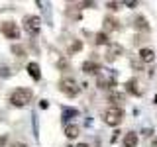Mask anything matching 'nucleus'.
Segmentation results:
<instances>
[{
    "instance_id": "423d86ee",
    "label": "nucleus",
    "mask_w": 157,
    "mask_h": 147,
    "mask_svg": "<svg viewBox=\"0 0 157 147\" xmlns=\"http://www.w3.org/2000/svg\"><path fill=\"white\" fill-rule=\"evenodd\" d=\"M126 92L132 96H141V86H140V81L137 78H130V81L126 82Z\"/></svg>"
},
{
    "instance_id": "6ab92c4d",
    "label": "nucleus",
    "mask_w": 157,
    "mask_h": 147,
    "mask_svg": "<svg viewBox=\"0 0 157 147\" xmlns=\"http://www.w3.org/2000/svg\"><path fill=\"white\" fill-rule=\"evenodd\" d=\"M106 6H108V8H110V10H112V12H116V10H120V8H122V4H120V2H108V4H106Z\"/></svg>"
},
{
    "instance_id": "aec40b11",
    "label": "nucleus",
    "mask_w": 157,
    "mask_h": 147,
    "mask_svg": "<svg viewBox=\"0 0 157 147\" xmlns=\"http://www.w3.org/2000/svg\"><path fill=\"white\" fill-rule=\"evenodd\" d=\"M12 147H28V145H26V143H20V141H16V143H14Z\"/></svg>"
},
{
    "instance_id": "9b49d317",
    "label": "nucleus",
    "mask_w": 157,
    "mask_h": 147,
    "mask_svg": "<svg viewBox=\"0 0 157 147\" xmlns=\"http://www.w3.org/2000/svg\"><path fill=\"white\" fill-rule=\"evenodd\" d=\"M114 29H120V22L118 20H114V18H104V33L106 32H114Z\"/></svg>"
},
{
    "instance_id": "a211bd4d",
    "label": "nucleus",
    "mask_w": 157,
    "mask_h": 147,
    "mask_svg": "<svg viewBox=\"0 0 157 147\" xmlns=\"http://www.w3.org/2000/svg\"><path fill=\"white\" fill-rule=\"evenodd\" d=\"M122 100H124V94H118V92L110 94V102H122Z\"/></svg>"
},
{
    "instance_id": "39448f33",
    "label": "nucleus",
    "mask_w": 157,
    "mask_h": 147,
    "mask_svg": "<svg viewBox=\"0 0 157 147\" xmlns=\"http://www.w3.org/2000/svg\"><path fill=\"white\" fill-rule=\"evenodd\" d=\"M0 32H2L4 37L8 39H20V28L16 22H12V20H6V22L0 24Z\"/></svg>"
},
{
    "instance_id": "9d476101",
    "label": "nucleus",
    "mask_w": 157,
    "mask_h": 147,
    "mask_svg": "<svg viewBox=\"0 0 157 147\" xmlns=\"http://www.w3.org/2000/svg\"><path fill=\"white\" fill-rule=\"evenodd\" d=\"M96 85H98V88H100V90H110V88H114V86H116V82L112 81V78H106V77H98Z\"/></svg>"
},
{
    "instance_id": "412c9836",
    "label": "nucleus",
    "mask_w": 157,
    "mask_h": 147,
    "mask_svg": "<svg viewBox=\"0 0 157 147\" xmlns=\"http://www.w3.org/2000/svg\"><path fill=\"white\" fill-rule=\"evenodd\" d=\"M77 147H88V145H86V143H78Z\"/></svg>"
},
{
    "instance_id": "ddd939ff",
    "label": "nucleus",
    "mask_w": 157,
    "mask_h": 147,
    "mask_svg": "<svg viewBox=\"0 0 157 147\" xmlns=\"http://www.w3.org/2000/svg\"><path fill=\"white\" fill-rule=\"evenodd\" d=\"M28 73H29V77H32L33 81H39V78H41V73H39V65H37V63H29V65H28Z\"/></svg>"
},
{
    "instance_id": "4468645a",
    "label": "nucleus",
    "mask_w": 157,
    "mask_h": 147,
    "mask_svg": "<svg viewBox=\"0 0 157 147\" xmlns=\"http://www.w3.org/2000/svg\"><path fill=\"white\" fill-rule=\"evenodd\" d=\"M94 43L96 45H110V37H108V33H104V32H98L94 36Z\"/></svg>"
},
{
    "instance_id": "1a4fd4ad",
    "label": "nucleus",
    "mask_w": 157,
    "mask_h": 147,
    "mask_svg": "<svg viewBox=\"0 0 157 147\" xmlns=\"http://www.w3.org/2000/svg\"><path fill=\"white\" fill-rule=\"evenodd\" d=\"M137 141H140L137 134H134V131H128V134L124 135V139H122V145H124V147H136Z\"/></svg>"
},
{
    "instance_id": "6e6552de",
    "label": "nucleus",
    "mask_w": 157,
    "mask_h": 147,
    "mask_svg": "<svg viewBox=\"0 0 157 147\" xmlns=\"http://www.w3.org/2000/svg\"><path fill=\"white\" fill-rule=\"evenodd\" d=\"M155 59V51L151 47H141L140 49V61H144V63H151Z\"/></svg>"
},
{
    "instance_id": "f03ea898",
    "label": "nucleus",
    "mask_w": 157,
    "mask_h": 147,
    "mask_svg": "<svg viewBox=\"0 0 157 147\" xmlns=\"http://www.w3.org/2000/svg\"><path fill=\"white\" fill-rule=\"evenodd\" d=\"M102 120H104L106 126L116 127V126L122 124V120H124V110H122L120 106H110V108H106V110H104Z\"/></svg>"
},
{
    "instance_id": "7ed1b4c3",
    "label": "nucleus",
    "mask_w": 157,
    "mask_h": 147,
    "mask_svg": "<svg viewBox=\"0 0 157 147\" xmlns=\"http://www.w3.org/2000/svg\"><path fill=\"white\" fill-rule=\"evenodd\" d=\"M57 86H59V90L69 98H75V96H78V92H81V86H78V82L73 77H63Z\"/></svg>"
},
{
    "instance_id": "f8f14e48",
    "label": "nucleus",
    "mask_w": 157,
    "mask_h": 147,
    "mask_svg": "<svg viewBox=\"0 0 157 147\" xmlns=\"http://www.w3.org/2000/svg\"><path fill=\"white\" fill-rule=\"evenodd\" d=\"M78 126H73V124H69L65 126V137H69V139H77L78 137Z\"/></svg>"
},
{
    "instance_id": "0eeeda50",
    "label": "nucleus",
    "mask_w": 157,
    "mask_h": 147,
    "mask_svg": "<svg viewBox=\"0 0 157 147\" xmlns=\"http://www.w3.org/2000/svg\"><path fill=\"white\" fill-rule=\"evenodd\" d=\"M98 71H102V67L98 65L94 61H85L82 63V73H86V75H96Z\"/></svg>"
},
{
    "instance_id": "dca6fc26",
    "label": "nucleus",
    "mask_w": 157,
    "mask_h": 147,
    "mask_svg": "<svg viewBox=\"0 0 157 147\" xmlns=\"http://www.w3.org/2000/svg\"><path fill=\"white\" fill-rule=\"evenodd\" d=\"M82 49V43H81V39H75V41L69 45V53H77V51H81Z\"/></svg>"
},
{
    "instance_id": "f3484780",
    "label": "nucleus",
    "mask_w": 157,
    "mask_h": 147,
    "mask_svg": "<svg viewBox=\"0 0 157 147\" xmlns=\"http://www.w3.org/2000/svg\"><path fill=\"white\" fill-rule=\"evenodd\" d=\"M12 51L16 53L18 57H24V55H26V49H24L22 45H12Z\"/></svg>"
},
{
    "instance_id": "f257e3e1",
    "label": "nucleus",
    "mask_w": 157,
    "mask_h": 147,
    "mask_svg": "<svg viewBox=\"0 0 157 147\" xmlns=\"http://www.w3.org/2000/svg\"><path fill=\"white\" fill-rule=\"evenodd\" d=\"M32 98H33V92L29 90V88L20 86V88H16V90L10 92L8 102L12 106H16V108H22V106H28L29 102H32Z\"/></svg>"
},
{
    "instance_id": "20e7f679",
    "label": "nucleus",
    "mask_w": 157,
    "mask_h": 147,
    "mask_svg": "<svg viewBox=\"0 0 157 147\" xmlns=\"http://www.w3.org/2000/svg\"><path fill=\"white\" fill-rule=\"evenodd\" d=\"M24 29H26L29 36H37V33L41 32V20L37 16H33V14L24 16Z\"/></svg>"
},
{
    "instance_id": "2eb2a0df",
    "label": "nucleus",
    "mask_w": 157,
    "mask_h": 147,
    "mask_svg": "<svg viewBox=\"0 0 157 147\" xmlns=\"http://www.w3.org/2000/svg\"><path fill=\"white\" fill-rule=\"evenodd\" d=\"M134 28H136V29H141V32H147V29H149V26H147V22H145L144 16H137V18H136Z\"/></svg>"
}]
</instances>
